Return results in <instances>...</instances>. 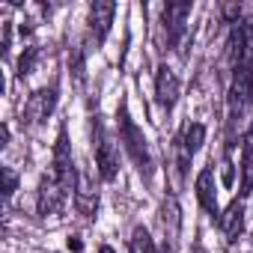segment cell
<instances>
[{
  "label": "cell",
  "instance_id": "cell-15",
  "mask_svg": "<svg viewBox=\"0 0 253 253\" xmlns=\"http://www.w3.org/2000/svg\"><path fill=\"white\" fill-rule=\"evenodd\" d=\"M128 253H155V241H152V235H149L143 226H137V229L131 232Z\"/></svg>",
  "mask_w": 253,
  "mask_h": 253
},
{
  "label": "cell",
  "instance_id": "cell-14",
  "mask_svg": "<svg viewBox=\"0 0 253 253\" xmlns=\"http://www.w3.org/2000/svg\"><path fill=\"white\" fill-rule=\"evenodd\" d=\"M241 176H244V191L253 188V122L241 140Z\"/></svg>",
  "mask_w": 253,
  "mask_h": 253
},
{
  "label": "cell",
  "instance_id": "cell-9",
  "mask_svg": "<svg viewBox=\"0 0 253 253\" xmlns=\"http://www.w3.org/2000/svg\"><path fill=\"white\" fill-rule=\"evenodd\" d=\"M113 15H116V3H110V0L89 6V33H92L95 45L104 42V36H107V30H110V24H113Z\"/></svg>",
  "mask_w": 253,
  "mask_h": 253
},
{
  "label": "cell",
  "instance_id": "cell-8",
  "mask_svg": "<svg viewBox=\"0 0 253 253\" xmlns=\"http://www.w3.org/2000/svg\"><path fill=\"white\" fill-rule=\"evenodd\" d=\"M155 98H158L161 110H173V104L179 98V78L170 66H158V72H155Z\"/></svg>",
  "mask_w": 253,
  "mask_h": 253
},
{
  "label": "cell",
  "instance_id": "cell-22",
  "mask_svg": "<svg viewBox=\"0 0 253 253\" xmlns=\"http://www.w3.org/2000/svg\"><path fill=\"white\" fill-rule=\"evenodd\" d=\"M194 253H206V250H203V247H200V244H194Z\"/></svg>",
  "mask_w": 253,
  "mask_h": 253
},
{
  "label": "cell",
  "instance_id": "cell-12",
  "mask_svg": "<svg viewBox=\"0 0 253 253\" xmlns=\"http://www.w3.org/2000/svg\"><path fill=\"white\" fill-rule=\"evenodd\" d=\"M241 229H244V203L235 200V203H229V209L220 214V232H223L226 241H235V238L241 235Z\"/></svg>",
  "mask_w": 253,
  "mask_h": 253
},
{
  "label": "cell",
  "instance_id": "cell-13",
  "mask_svg": "<svg viewBox=\"0 0 253 253\" xmlns=\"http://www.w3.org/2000/svg\"><path fill=\"white\" fill-rule=\"evenodd\" d=\"M203 140H206V125L191 122V125H185V131H182V137H179V149L194 158V152L203 146Z\"/></svg>",
  "mask_w": 253,
  "mask_h": 253
},
{
  "label": "cell",
  "instance_id": "cell-21",
  "mask_svg": "<svg viewBox=\"0 0 253 253\" xmlns=\"http://www.w3.org/2000/svg\"><path fill=\"white\" fill-rule=\"evenodd\" d=\"M98 253H116V250H113V247H107V244H101V247H98Z\"/></svg>",
  "mask_w": 253,
  "mask_h": 253
},
{
  "label": "cell",
  "instance_id": "cell-11",
  "mask_svg": "<svg viewBox=\"0 0 253 253\" xmlns=\"http://www.w3.org/2000/svg\"><path fill=\"white\" fill-rule=\"evenodd\" d=\"M194 191H197V200H200L203 211L214 217V214H217V191H214V173H211V170H203V173L197 176V182H194Z\"/></svg>",
  "mask_w": 253,
  "mask_h": 253
},
{
  "label": "cell",
  "instance_id": "cell-6",
  "mask_svg": "<svg viewBox=\"0 0 253 253\" xmlns=\"http://www.w3.org/2000/svg\"><path fill=\"white\" fill-rule=\"evenodd\" d=\"M188 18H191V3L182 0V3H167L161 12L164 30H167V42L170 45H182L185 33H188Z\"/></svg>",
  "mask_w": 253,
  "mask_h": 253
},
{
  "label": "cell",
  "instance_id": "cell-3",
  "mask_svg": "<svg viewBox=\"0 0 253 253\" xmlns=\"http://www.w3.org/2000/svg\"><path fill=\"white\" fill-rule=\"evenodd\" d=\"M66 200H69V191L60 185V179H57L54 173L42 176V182H39V194H36V209H39V214H42V217H54V214H60V211L66 209Z\"/></svg>",
  "mask_w": 253,
  "mask_h": 253
},
{
  "label": "cell",
  "instance_id": "cell-7",
  "mask_svg": "<svg viewBox=\"0 0 253 253\" xmlns=\"http://www.w3.org/2000/svg\"><path fill=\"white\" fill-rule=\"evenodd\" d=\"M54 107H57V86L51 84V86L36 89V92L27 98V104H24V122H27V125H42V122L54 113Z\"/></svg>",
  "mask_w": 253,
  "mask_h": 253
},
{
  "label": "cell",
  "instance_id": "cell-19",
  "mask_svg": "<svg viewBox=\"0 0 253 253\" xmlns=\"http://www.w3.org/2000/svg\"><path fill=\"white\" fill-rule=\"evenodd\" d=\"M232 179H235V173H232V164L226 161V164H223V185L229 188V185H232Z\"/></svg>",
  "mask_w": 253,
  "mask_h": 253
},
{
  "label": "cell",
  "instance_id": "cell-17",
  "mask_svg": "<svg viewBox=\"0 0 253 253\" xmlns=\"http://www.w3.org/2000/svg\"><path fill=\"white\" fill-rule=\"evenodd\" d=\"M0 176H3V197H12L15 188H18V176H15V170H12V167H3V170H0Z\"/></svg>",
  "mask_w": 253,
  "mask_h": 253
},
{
  "label": "cell",
  "instance_id": "cell-5",
  "mask_svg": "<svg viewBox=\"0 0 253 253\" xmlns=\"http://www.w3.org/2000/svg\"><path fill=\"white\" fill-rule=\"evenodd\" d=\"M95 167H98V176L104 179V182H113L116 179V173H119V155H116V146H113V140L104 134V128H101V122H95Z\"/></svg>",
  "mask_w": 253,
  "mask_h": 253
},
{
  "label": "cell",
  "instance_id": "cell-16",
  "mask_svg": "<svg viewBox=\"0 0 253 253\" xmlns=\"http://www.w3.org/2000/svg\"><path fill=\"white\" fill-rule=\"evenodd\" d=\"M36 57H39V48H36V45H27L24 54H21V60H18V78H27V75L33 72Z\"/></svg>",
  "mask_w": 253,
  "mask_h": 253
},
{
  "label": "cell",
  "instance_id": "cell-1",
  "mask_svg": "<svg viewBox=\"0 0 253 253\" xmlns=\"http://www.w3.org/2000/svg\"><path fill=\"white\" fill-rule=\"evenodd\" d=\"M116 119H119V137H122V146H125V152H128V158L134 161V167L149 179L152 176V155H149V146H146V137H143V131L134 125V119H131V113H128V107H125V101L119 104V110H116Z\"/></svg>",
  "mask_w": 253,
  "mask_h": 253
},
{
  "label": "cell",
  "instance_id": "cell-18",
  "mask_svg": "<svg viewBox=\"0 0 253 253\" xmlns=\"http://www.w3.org/2000/svg\"><path fill=\"white\" fill-rule=\"evenodd\" d=\"M69 69H72L75 81H84V54H81V51H72V57H69Z\"/></svg>",
  "mask_w": 253,
  "mask_h": 253
},
{
  "label": "cell",
  "instance_id": "cell-10",
  "mask_svg": "<svg viewBox=\"0 0 253 253\" xmlns=\"http://www.w3.org/2000/svg\"><path fill=\"white\" fill-rule=\"evenodd\" d=\"M75 206L84 217H92L95 209H98V191H95V182L89 173H81L78 176V188H75Z\"/></svg>",
  "mask_w": 253,
  "mask_h": 253
},
{
  "label": "cell",
  "instance_id": "cell-2",
  "mask_svg": "<svg viewBox=\"0 0 253 253\" xmlns=\"http://www.w3.org/2000/svg\"><path fill=\"white\" fill-rule=\"evenodd\" d=\"M253 104V69H232V84L226 95L229 122H238Z\"/></svg>",
  "mask_w": 253,
  "mask_h": 253
},
{
  "label": "cell",
  "instance_id": "cell-4",
  "mask_svg": "<svg viewBox=\"0 0 253 253\" xmlns=\"http://www.w3.org/2000/svg\"><path fill=\"white\" fill-rule=\"evenodd\" d=\"M60 185L72 194L78 188V170H75V161H72V143L66 137V128L57 134V143H54V170H51Z\"/></svg>",
  "mask_w": 253,
  "mask_h": 253
},
{
  "label": "cell",
  "instance_id": "cell-20",
  "mask_svg": "<svg viewBox=\"0 0 253 253\" xmlns=\"http://www.w3.org/2000/svg\"><path fill=\"white\" fill-rule=\"evenodd\" d=\"M69 250H75V253H81V241H78V238H69Z\"/></svg>",
  "mask_w": 253,
  "mask_h": 253
}]
</instances>
